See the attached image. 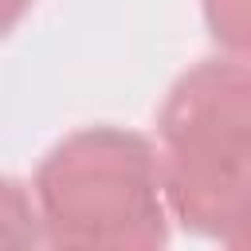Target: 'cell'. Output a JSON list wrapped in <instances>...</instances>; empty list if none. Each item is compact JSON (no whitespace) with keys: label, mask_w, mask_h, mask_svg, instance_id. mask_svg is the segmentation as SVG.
Listing matches in <instances>:
<instances>
[{"label":"cell","mask_w":251,"mask_h":251,"mask_svg":"<svg viewBox=\"0 0 251 251\" xmlns=\"http://www.w3.org/2000/svg\"><path fill=\"white\" fill-rule=\"evenodd\" d=\"M173 216L220 243L251 247V63L204 59L157 110Z\"/></svg>","instance_id":"cell-1"},{"label":"cell","mask_w":251,"mask_h":251,"mask_svg":"<svg viewBox=\"0 0 251 251\" xmlns=\"http://www.w3.org/2000/svg\"><path fill=\"white\" fill-rule=\"evenodd\" d=\"M35 216L55 247L141 251L169 239L165 157L122 126L63 137L35 169Z\"/></svg>","instance_id":"cell-2"},{"label":"cell","mask_w":251,"mask_h":251,"mask_svg":"<svg viewBox=\"0 0 251 251\" xmlns=\"http://www.w3.org/2000/svg\"><path fill=\"white\" fill-rule=\"evenodd\" d=\"M212 39L227 55L251 59V0H200Z\"/></svg>","instance_id":"cell-3"},{"label":"cell","mask_w":251,"mask_h":251,"mask_svg":"<svg viewBox=\"0 0 251 251\" xmlns=\"http://www.w3.org/2000/svg\"><path fill=\"white\" fill-rule=\"evenodd\" d=\"M27 4H31V0H4V31L16 27V20H20V12H24Z\"/></svg>","instance_id":"cell-4"}]
</instances>
